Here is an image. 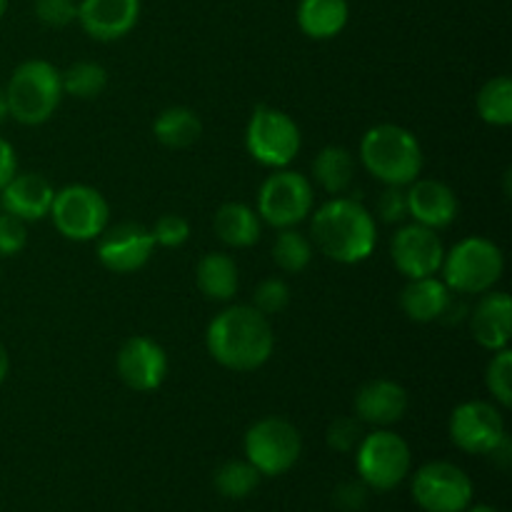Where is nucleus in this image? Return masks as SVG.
I'll list each match as a JSON object with an SVG mask.
<instances>
[{"label": "nucleus", "instance_id": "nucleus-1", "mask_svg": "<svg viewBox=\"0 0 512 512\" xmlns=\"http://www.w3.org/2000/svg\"><path fill=\"white\" fill-rule=\"evenodd\" d=\"M205 348L223 368L233 373H253L273 355V325L253 305H230L210 320L205 330Z\"/></svg>", "mask_w": 512, "mask_h": 512}, {"label": "nucleus", "instance_id": "nucleus-2", "mask_svg": "<svg viewBox=\"0 0 512 512\" xmlns=\"http://www.w3.org/2000/svg\"><path fill=\"white\" fill-rule=\"evenodd\" d=\"M313 248L340 265H358L378 245V225L360 200L330 198L313 213L310 223Z\"/></svg>", "mask_w": 512, "mask_h": 512}, {"label": "nucleus", "instance_id": "nucleus-3", "mask_svg": "<svg viewBox=\"0 0 512 512\" xmlns=\"http://www.w3.org/2000/svg\"><path fill=\"white\" fill-rule=\"evenodd\" d=\"M360 160L363 168L383 185L408 188L423 173V148L418 138L403 125L380 123L373 125L360 140Z\"/></svg>", "mask_w": 512, "mask_h": 512}, {"label": "nucleus", "instance_id": "nucleus-4", "mask_svg": "<svg viewBox=\"0 0 512 512\" xmlns=\"http://www.w3.org/2000/svg\"><path fill=\"white\" fill-rule=\"evenodd\" d=\"M63 100V83L60 70L48 60H25L10 75L5 85V103L8 118L20 125H43L58 110Z\"/></svg>", "mask_w": 512, "mask_h": 512}, {"label": "nucleus", "instance_id": "nucleus-5", "mask_svg": "<svg viewBox=\"0 0 512 512\" xmlns=\"http://www.w3.org/2000/svg\"><path fill=\"white\" fill-rule=\"evenodd\" d=\"M440 270H443V283L453 293L483 295L493 290L503 278L505 255L493 240L470 235L445 250Z\"/></svg>", "mask_w": 512, "mask_h": 512}, {"label": "nucleus", "instance_id": "nucleus-6", "mask_svg": "<svg viewBox=\"0 0 512 512\" xmlns=\"http://www.w3.org/2000/svg\"><path fill=\"white\" fill-rule=\"evenodd\" d=\"M303 148L298 123L273 105H258L245 128V150L263 168H288Z\"/></svg>", "mask_w": 512, "mask_h": 512}, {"label": "nucleus", "instance_id": "nucleus-7", "mask_svg": "<svg viewBox=\"0 0 512 512\" xmlns=\"http://www.w3.org/2000/svg\"><path fill=\"white\" fill-rule=\"evenodd\" d=\"M245 460L258 470L263 478H278L295 468L303 453L300 430L290 420L270 415L248 428L243 440Z\"/></svg>", "mask_w": 512, "mask_h": 512}, {"label": "nucleus", "instance_id": "nucleus-8", "mask_svg": "<svg viewBox=\"0 0 512 512\" xmlns=\"http://www.w3.org/2000/svg\"><path fill=\"white\" fill-rule=\"evenodd\" d=\"M358 475L370 490H395L410 475L413 453L405 438L388 428H378L360 440L355 450Z\"/></svg>", "mask_w": 512, "mask_h": 512}, {"label": "nucleus", "instance_id": "nucleus-9", "mask_svg": "<svg viewBox=\"0 0 512 512\" xmlns=\"http://www.w3.org/2000/svg\"><path fill=\"white\" fill-rule=\"evenodd\" d=\"M50 218L65 240L88 243L110 225V205L105 195L90 185H65L63 190H55Z\"/></svg>", "mask_w": 512, "mask_h": 512}, {"label": "nucleus", "instance_id": "nucleus-10", "mask_svg": "<svg viewBox=\"0 0 512 512\" xmlns=\"http://www.w3.org/2000/svg\"><path fill=\"white\" fill-rule=\"evenodd\" d=\"M313 205V183L303 173L280 168L260 185L258 215L270 228H295L313 213Z\"/></svg>", "mask_w": 512, "mask_h": 512}, {"label": "nucleus", "instance_id": "nucleus-11", "mask_svg": "<svg viewBox=\"0 0 512 512\" xmlns=\"http://www.w3.org/2000/svg\"><path fill=\"white\" fill-rule=\"evenodd\" d=\"M413 500L425 512H463L473 503V480L448 460H433L413 475Z\"/></svg>", "mask_w": 512, "mask_h": 512}, {"label": "nucleus", "instance_id": "nucleus-12", "mask_svg": "<svg viewBox=\"0 0 512 512\" xmlns=\"http://www.w3.org/2000/svg\"><path fill=\"white\" fill-rule=\"evenodd\" d=\"M450 440L468 455H490L505 438V418L488 400L460 403L450 415Z\"/></svg>", "mask_w": 512, "mask_h": 512}, {"label": "nucleus", "instance_id": "nucleus-13", "mask_svg": "<svg viewBox=\"0 0 512 512\" xmlns=\"http://www.w3.org/2000/svg\"><path fill=\"white\" fill-rule=\"evenodd\" d=\"M95 240H98L100 265L118 275H128L145 268L155 250L150 228L140 223H130V220L108 225Z\"/></svg>", "mask_w": 512, "mask_h": 512}, {"label": "nucleus", "instance_id": "nucleus-14", "mask_svg": "<svg viewBox=\"0 0 512 512\" xmlns=\"http://www.w3.org/2000/svg\"><path fill=\"white\" fill-rule=\"evenodd\" d=\"M390 258H393L395 270L408 280L428 278V275L438 273L440 265H443L445 245L438 230L410 223L393 235Z\"/></svg>", "mask_w": 512, "mask_h": 512}, {"label": "nucleus", "instance_id": "nucleus-15", "mask_svg": "<svg viewBox=\"0 0 512 512\" xmlns=\"http://www.w3.org/2000/svg\"><path fill=\"white\" fill-rule=\"evenodd\" d=\"M115 370L125 388L135 393H153L168 378V355L153 338L133 335L120 345Z\"/></svg>", "mask_w": 512, "mask_h": 512}, {"label": "nucleus", "instance_id": "nucleus-16", "mask_svg": "<svg viewBox=\"0 0 512 512\" xmlns=\"http://www.w3.org/2000/svg\"><path fill=\"white\" fill-rule=\"evenodd\" d=\"M355 418L373 428H390L400 423L410 408L408 390L390 378H373L363 383L353 400Z\"/></svg>", "mask_w": 512, "mask_h": 512}, {"label": "nucleus", "instance_id": "nucleus-17", "mask_svg": "<svg viewBox=\"0 0 512 512\" xmlns=\"http://www.w3.org/2000/svg\"><path fill=\"white\" fill-rule=\"evenodd\" d=\"M408 198V218L413 223L433 230H445L455 223L460 213V203L455 190L448 183L435 178H418L405 188Z\"/></svg>", "mask_w": 512, "mask_h": 512}, {"label": "nucleus", "instance_id": "nucleus-18", "mask_svg": "<svg viewBox=\"0 0 512 512\" xmlns=\"http://www.w3.org/2000/svg\"><path fill=\"white\" fill-rule=\"evenodd\" d=\"M140 20V0H80L78 23L100 43L125 38Z\"/></svg>", "mask_w": 512, "mask_h": 512}, {"label": "nucleus", "instance_id": "nucleus-19", "mask_svg": "<svg viewBox=\"0 0 512 512\" xmlns=\"http://www.w3.org/2000/svg\"><path fill=\"white\" fill-rule=\"evenodd\" d=\"M53 198V183L40 173H15L13 180L0 190L3 213L15 215L23 223H38L48 218Z\"/></svg>", "mask_w": 512, "mask_h": 512}, {"label": "nucleus", "instance_id": "nucleus-20", "mask_svg": "<svg viewBox=\"0 0 512 512\" xmlns=\"http://www.w3.org/2000/svg\"><path fill=\"white\" fill-rule=\"evenodd\" d=\"M470 333L480 348L503 350L510 345L512 335V300L508 293L500 290H488L480 295L478 305L470 315Z\"/></svg>", "mask_w": 512, "mask_h": 512}, {"label": "nucleus", "instance_id": "nucleus-21", "mask_svg": "<svg viewBox=\"0 0 512 512\" xmlns=\"http://www.w3.org/2000/svg\"><path fill=\"white\" fill-rule=\"evenodd\" d=\"M400 308L413 323H435L453 308V290L435 275L408 280L400 293Z\"/></svg>", "mask_w": 512, "mask_h": 512}, {"label": "nucleus", "instance_id": "nucleus-22", "mask_svg": "<svg viewBox=\"0 0 512 512\" xmlns=\"http://www.w3.org/2000/svg\"><path fill=\"white\" fill-rule=\"evenodd\" d=\"M213 230L220 243L230 248H250L260 240L263 233V220L258 210H253L245 203H223L213 215Z\"/></svg>", "mask_w": 512, "mask_h": 512}, {"label": "nucleus", "instance_id": "nucleus-23", "mask_svg": "<svg viewBox=\"0 0 512 512\" xmlns=\"http://www.w3.org/2000/svg\"><path fill=\"white\" fill-rule=\"evenodd\" d=\"M350 20L348 0H300L298 28L310 40H330L345 30Z\"/></svg>", "mask_w": 512, "mask_h": 512}, {"label": "nucleus", "instance_id": "nucleus-24", "mask_svg": "<svg viewBox=\"0 0 512 512\" xmlns=\"http://www.w3.org/2000/svg\"><path fill=\"white\" fill-rule=\"evenodd\" d=\"M198 290L213 303H228L238 295L240 273L238 263L228 253H208L200 258L195 270Z\"/></svg>", "mask_w": 512, "mask_h": 512}, {"label": "nucleus", "instance_id": "nucleus-25", "mask_svg": "<svg viewBox=\"0 0 512 512\" xmlns=\"http://www.w3.org/2000/svg\"><path fill=\"white\" fill-rule=\"evenodd\" d=\"M153 135L160 145L170 150H185L195 145L203 135V120L195 110L185 105H170L160 110L153 120Z\"/></svg>", "mask_w": 512, "mask_h": 512}, {"label": "nucleus", "instance_id": "nucleus-26", "mask_svg": "<svg viewBox=\"0 0 512 512\" xmlns=\"http://www.w3.org/2000/svg\"><path fill=\"white\" fill-rule=\"evenodd\" d=\"M313 180L328 195H343L355 180V158L343 145H325L313 160Z\"/></svg>", "mask_w": 512, "mask_h": 512}, {"label": "nucleus", "instance_id": "nucleus-27", "mask_svg": "<svg viewBox=\"0 0 512 512\" xmlns=\"http://www.w3.org/2000/svg\"><path fill=\"white\" fill-rule=\"evenodd\" d=\"M478 115L493 128H508L512 125V80L508 75H498L483 83L475 98Z\"/></svg>", "mask_w": 512, "mask_h": 512}, {"label": "nucleus", "instance_id": "nucleus-28", "mask_svg": "<svg viewBox=\"0 0 512 512\" xmlns=\"http://www.w3.org/2000/svg\"><path fill=\"white\" fill-rule=\"evenodd\" d=\"M60 83H63V95H73L78 100H95L108 88V70L95 60H78L60 73Z\"/></svg>", "mask_w": 512, "mask_h": 512}, {"label": "nucleus", "instance_id": "nucleus-29", "mask_svg": "<svg viewBox=\"0 0 512 512\" xmlns=\"http://www.w3.org/2000/svg\"><path fill=\"white\" fill-rule=\"evenodd\" d=\"M263 475L248 463V460H225L213 475V485L223 498L243 500L255 493Z\"/></svg>", "mask_w": 512, "mask_h": 512}, {"label": "nucleus", "instance_id": "nucleus-30", "mask_svg": "<svg viewBox=\"0 0 512 512\" xmlns=\"http://www.w3.org/2000/svg\"><path fill=\"white\" fill-rule=\"evenodd\" d=\"M273 260L283 273H303L313 260V243L295 228H283L273 243Z\"/></svg>", "mask_w": 512, "mask_h": 512}, {"label": "nucleus", "instance_id": "nucleus-31", "mask_svg": "<svg viewBox=\"0 0 512 512\" xmlns=\"http://www.w3.org/2000/svg\"><path fill=\"white\" fill-rule=\"evenodd\" d=\"M485 388L493 395L495 403L500 408H510L512 405V350L503 348L495 350L490 358L488 368H485Z\"/></svg>", "mask_w": 512, "mask_h": 512}, {"label": "nucleus", "instance_id": "nucleus-32", "mask_svg": "<svg viewBox=\"0 0 512 512\" xmlns=\"http://www.w3.org/2000/svg\"><path fill=\"white\" fill-rule=\"evenodd\" d=\"M365 438V425L360 423L355 415H343V418H335L333 423L325 430V443L335 453H355L360 445V440Z\"/></svg>", "mask_w": 512, "mask_h": 512}, {"label": "nucleus", "instance_id": "nucleus-33", "mask_svg": "<svg viewBox=\"0 0 512 512\" xmlns=\"http://www.w3.org/2000/svg\"><path fill=\"white\" fill-rule=\"evenodd\" d=\"M290 305V285L283 278H265L253 293V308L265 318L283 313Z\"/></svg>", "mask_w": 512, "mask_h": 512}, {"label": "nucleus", "instance_id": "nucleus-34", "mask_svg": "<svg viewBox=\"0 0 512 512\" xmlns=\"http://www.w3.org/2000/svg\"><path fill=\"white\" fill-rule=\"evenodd\" d=\"M33 10L45 28H68L78 20V0H35Z\"/></svg>", "mask_w": 512, "mask_h": 512}, {"label": "nucleus", "instance_id": "nucleus-35", "mask_svg": "<svg viewBox=\"0 0 512 512\" xmlns=\"http://www.w3.org/2000/svg\"><path fill=\"white\" fill-rule=\"evenodd\" d=\"M150 233H153L155 245H163V248H180V245L188 243L190 223L188 218H183V215L165 213L155 220Z\"/></svg>", "mask_w": 512, "mask_h": 512}, {"label": "nucleus", "instance_id": "nucleus-36", "mask_svg": "<svg viewBox=\"0 0 512 512\" xmlns=\"http://www.w3.org/2000/svg\"><path fill=\"white\" fill-rule=\"evenodd\" d=\"M28 245V223L10 213H0V258H13Z\"/></svg>", "mask_w": 512, "mask_h": 512}, {"label": "nucleus", "instance_id": "nucleus-37", "mask_svg": "<svg viewBox=\"0 0 512 512\" xmlns=\"http://www.w3.org/2000/svg\"><path fill=\"white\" fill-rule=\"evenodd\" d=\"M378 218L388 225H398L408 218V198L400 185H385L378 198Z\"/></svg>", "mask_w": 512, "mask_h": 512}, {"label": "nucleus", "instance_id": "nucleus-38", "mask_svg": "<svg viewBox=\"0 0 512 512\" xmlns=\"http://www.w3.org/2000/svg\"><path fill=\"white\" fill-rule=\"evenodd\" d=\"M368 490L370 488L363 480H345V483H340L335 488L333 500L340 510L358 512L365 505V500H368Z\"/></svg>", "mask_w": 512, "mask_h": 512}, {"label": "nucleus", "instance_id": "nucleus-39", "mask_svg": "<svg viewBox=\"0 0 512 512\" xmlns=\"http://www.w3.org/2000/svg\"><path fill=\"white\" fill-rule=\"evenodd\" d=\"M15 173H18V155L8 140L0 138V190L13 180Z\"/></svg>", "mask_w": 512, "mask_h": 512}, {"label": "nucleus", "instance_id": "nucleus-40", "mask_svg": "<svg viewBox=\"0 0 512 512\" xmlns=\"http://www.w3.org/2000/svg\"><path fill=\"white\" fill-rule=\"evenodd\" d=\"M490 458H493L495 463L500 465V468H508L510 460H512V445H510L508 435H505V438L500 440V445L493 450V453H490Z\"/></svg>", "mask_w": 512, "mask_h": 512}, {"label": "nucleus", "instance_id": "nucleus-41", "mask_svg": "<svg viewBox=\"0 0 512 512\" xmlns=\"http://www.w3.org/2000/svg\"><path fill=\"white\" fill-rule=\"evenodd\" d=\"M8 373H10V355H8V348L0 343V385L5 383Z\"/></svg>", "mask_w": 512, "mask_h": 512}, {"label": "nucleus", "instance_id": "nucleus-42", "mask_svg": "<svg viewBox=\"0 0 512 512\" xmlns=\"http://www.w3.org/2000/svg\"><path fill=\"white\" fill-rule=\"evenodd\" d=\"M8 118V103H5V90L0 88V123Z\"/></svg>", "mask_w": 512, "mask_h": 512}, {"label": "nucleus", "instance_id": "nucleus-43", "mask_svg": "<svg viewBox=\"0 0 512 512\" xmlns=\"http://www.w3.org/2000/svg\"><path fill=\"white\" fill-rule=\"evenodd\" d=\"M463 512H500L498 508H493V505H473V508H465Z\"/></svg>", "mask_w": 512, "mask_h": 512}, {"label": "nucleus", "instance_id": "nucleus-44", "mask_svg": "<svg viewBox=\"0 0 512 512\" xmlns=\"http://www.w3.org/2000/svg\"><path fill=\"white\" fill-rule=\"evenodd\" d=\"M5 10H8V0H0V18L5 15Z\"/></svg>", "mask_w": 512, "mask_h": 512}]
</instances>
